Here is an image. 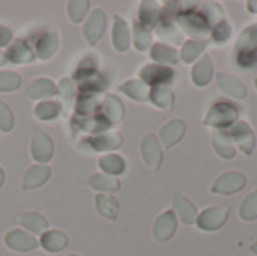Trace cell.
<instances>
[{
	"label": "cell",
	"mask_w": 257,
	"mask_h": 256,
	"mask_svg": "<svg viewBox=\"0 0 257 256\" xmlns=\"http://www.w3.org/2000/svg\"><path fill=\"white\" fill-rule=\"evenodd\" d=\"M238 62L242 66H250L257 60V26L245 29L236 45Z\"/></svg>",
	"instance_id": "6da1fadb"
},
{
	"label": "cell",
	"mask_w": 257,
	"mask_h": 256,
	"mask_svg": "<svg viewBox=\"0 0 257 256\" xmlns=\"http://www.w3.org/2000/svg\"><path fill=\"white\" fill-rule=\"evenodd\" d=\"M236 118H238V110L230 103H217L211 107L203 122L205 125L221 128L233 124Z\"/></svg>",
	"instance_id": "7a4b0ae2"
},
{
	"label": "cell",
	"mask_w": 257,
	"mask_h": 256,
	"mask_svg": "<svg viewBox=\"0 0 257 256\" xmlns=\"http://www.w3.org/2000/svg\"><path fill=\"white\" fill-rule=\"evenodd\" d=\"M53 140L48 134H45L41 130H36L33 133L32 139V157L38 163H48L53 157Z\"/></svg>",
	"instance_id": "3957f363"
},
{
	"label": "cell",
	"mask_w": 257,
	"mask_h": 256,
	"mask_svg": "<svg viewBox=\"0 0 257 256\" xmlns=\"http://www.w3.org/2000/svg\"><path fill=\"white\" fill-rule=\"evenodd\" d=\"M227 216H229V208L227 207L208 208L199 216L197 225L203 231H215V229L221 228L226 223Z\"/></svg>",
	"instance_id": "277c9868"
},
{
	"label": "cell",
	"mask_w": 257,
	"mask_h": 256,
	"mask_svg": "<svg viewBox=\"0 0 257 256\" xmlns=\"http://www.w3.org/2000/svg\"><path fill=\"white\" fill-rule=\"evenodd\" d=\"M5 244L15 252H30L39 246V241L21 229H12L5 235Z\"/></svg>",
	"instance_id": "5b68a950"
},
{
	"label": "cell",
	"mask_w": 257,
	"mask_h": 256,
	"mask_svg": "<svg viewBox=\"0 0 257 256\" xmlns=\"http://www.w3.org/2000/svg\"><path fill=\"white\" fill-rule=\"evenodd\" d=\"M178 21H179V26L188 33V35H193V36H203L208 33L209 30V24L208 21L200 17L199 14L190 11V12H184L178 17Z\"/></svg>",
	"instance_id": "8992f818"
},
{
	"label": "cell",
	"mask_w": 257,
	"mask_h": 256,
	"mask_svg": "<svg viewBox=\"0 0 257 256\" xmlns=\"http://www.w3.org/2000/svg\"><path fill=\"white\" fill-rule=\"evenodd\" d=\"M104 27H105V14L101 9H95L83 27V35L90 45L96 44V41L102 36Z\"/></svg>",
	"instance_id": "52a82bcc"
},
{
	"label": "cell",
	"mask_w": 257,
	"mask_h": 256,
	"mask_svg": "<svg viewBox=\"0 0 257 256\" xmlns=\"http://www.w3.org/2000/svg\"><path fill=\"white\" fill-rule=\"evenodd\" d=\"M142 81L152 86H160L163 83H170L173 80V71L160 65H146L140 72Z\"/></svg>",
	"instance_id": "ba28073f"
},
{
	"label": "cell",
	"mask_w": 257,
	"mask_h": 256,
	"mask_svg": "<svg viewBox=\"0 0 257 256\" xmlns=\"http://www.w3.org/2000/svg\"><path fill=\"white\" fill-rule=\"evenodd\" d=\"M244 186H245L244 175H241L238 172H229L215 181L212 192L220 193V195H230V193H236V192L242 190Z\"/></svg>",
	"instance_id": "9c48e42d"
},
{
	"label": "cell",
	"mask_w": 257,
	"mask_h": 256,
	"mask_svg": "<svg viewBox=\"0 0 257 256\" xmlns=\"http://www.w3.org/2000/svg\"><path fill=\"white\" fill-rule=\"evenodd\" d=\"M176 231V217L173 211H166L163 213L154 225L152 234L157 241H167L173 237Z\"/></svg>",
	"instance_id": "30bf717a"
},
{
	"label": "cell",
	"mask_w": 257,
	"mask_h": 256,
	"mask_svg": "<svg viewBox=\"0 0 257 256\" xmlns=\"http://www.w3.org/2000/svg\"><path fill=\"white\" fill-rule=\"evenodd\" d=\"M142 155L149 167H152L155 170L160 167L161 160H163V152H161L158 140L154 134H148L142 140Z\"/></svg>",
	"instance_id": "8fae6325"
},
{
	"label": "cell",
	"mask_w": 257,
	"mask_h": 256,
	"mask_svg": "<svg viewBox=\"0 0 257 256\" xmlns=\"http://www.w3.org/2000/svg\"><path fill=\"white\" fill-rule=\"evenodd\" d=\"M230 134H232L233 140L238 143V146L242 149V152L250 155L254 148V134H253L250 125L245 122H238L230 128Z\"/></svg>",
	"instance_id": "7c38bea8"
},
{
	"label": "cell",
	"mask_w": 257,
	"mask_h": 256,
	"mask_svg": "<svg viewBox=\"0 0 257 256\" xmlns=\"http://www.w3.org/2000/svg\"><path fill=\"white\" fill-rule=\"evenodd\" d=\"M84 143L89 145L95 151H111V149H117L119 146H122L123 139L117 133H105L101 136L87 137L84 139Z\"/></svg>",
	"instance_id": "4fadbf2b"
},
{
	"label": "cell",
	"mask_w": 257,
	"mask_h": 256,
	"mask_svg": "<svg viewBox=\"0 0 257 256\" xmlns=\"http://www.w3.org/2000/svg\"><path fill=\"white\" fill-rule=\"evenodd\" d=\"M72 125L77 130L98 133V131L107 130L110 127V122L105 119L104 115H92V116H75L72 119Z\"/></svg>",
	"instance_id": "5bb4252c"
},
{
	"label": "cell",
	"mask_w": 257,
	"mask_h": 256,
	"mask_svg": "<svg viewBox=\"0 0 257 256\" xmlns=\"http://www.w3.org/2000/svg\"><path fill=\"white\" fill-rule=\"evenodd\" d=\"M57 44H59V38L54 30L42 33L36 41V57L42 60L50 59L57 50Z\"/></svg>",
	"instance_id": "9a60e30c"
},
{
	"label": "cell",
	"mask_w": 257,
	"mask_h": 256,
	"mask_svg": "<svg viewBox=\"0 0 257 256\" xmlns=\"http://www.w3.org/2000/svg\"><path fill=\"white\" fill-rule=\"evenodd\" d=\"M102 109H104V116L105 119L110 122V125L113 124H117L123 119V113H125V109H123V103L114 97V95H107L102 98Z\"/></svg>",
	"instance_id": "2e32d148"
},
{
	"label": "cell",
	"mask_w": 257,
	"mask_h": 256,
	"mask_svg": "<svg viewBox=\"0 0 257 256\" xmlns=\"http://www.w3.org/2000/svg\"><path fill=\"white\" fill-rule=\"evenodd\" d=\"M39 244L42 246L44 250L50 253H57V252H62L68 246V237L60 231H54V229L47 231L41 235Z\"/></svg>",
	"instance_id": "e0dca14e"
},
{
	"label": "cell",
	"mask_w": 257,
	"mask_h": 256,
	"mask_svg": "<svg viewBox=\"0 0 257 256\" xmlns=\"http://www.w3.org/2000/svg\"><path fill=\"white\" fill-rule=\"evenodd\" d=\"M50 167L39 164V166H32L30 169H27L24 180H23V189L24 190H30V189H36L39 186H42L48 178H50Z\"/></svg>",
	"instance_id": "ac0fdd59"
},
{
	"label": "cell",
	"mask_w": 257,
	"mask_h": 256,
	"mask_svg": "<svg viewBox=\"0 0 257 256\" xmlns=\"http://www.w3.org/2000/svg\"><path fill=\"white\" fill-rule=\"evenodd\" d=\"M57 94L56 84L48 80V78H38L33 80L27 86V97L32 100H39V98H50Z\"/></svg>",
	"instance_id": "d6986e66"
},
{
	"label": "cell",
	"mask_w": 257,
	"mask_h": 256,
	"mask_svg": "<svg viewBox=\"0 0 257 256\" xmlns=\"http://www.w3.org/2000/svg\"><path fill=\"white\" fill-rule=\"evenodd\" d=\"M184 133H185V124L179 119H175V121H170L169 124H166L163 127L160 137H161L163 145L166 148H170L181 140Z\"/></svg>",
	"instance_id": "ffe728a7"
},
{
	"label": "cell",
	"mask_w": 257,
	"mask_h": 256,
	"mask_svg": "<svg viewBox=\"0 0 257 256\" xmlns=\"http://www.w3.org/2000/svg\"><path fill=\"white\" fill-rule=\"evenodd\" d=\"M5 56L12 63H29L36 57L32 48L24 41H15L14 44H11Z\"/></svg>",
	"instance_id": "44dd1931"
},
{
	"label": "cell",
	"mask_w": 257,
	"mask_h": 256,
	"mask_svg": "<svg viewBox=\"0 0 257 256\" xmlns=\"http://www.w3.org/2000/svg\"><path fill=\"white\" fill-rule=\"evenodd\" d=\"M113 45L117 51H126L130 47V30L126 21L114 15V26H113Z\"/></svg>",
	"instance_id": "7402d4cb"
},
{
	"label": "cell",
	"mask_w": 257,
	"mask_h": 256,
	"mask_svg": "<svg viewBox=\"0 0 257 256\" xmlns=\"http://www.w3.org/2000/svg\"><path fill=\"white\" fill-rule=\"evenodd\" d=\"M173 207H175V211L178 213L179 219L182 220V223L185 225H193L196 220H197V213H196V208L194 205L182 198L181 195H176L175 199H173Z\"/></svg>",
	"instance_id": "603a6c76"
},
{
	"label": "cell",
	"mask_w": 257,
	"mask_h": 256,
	"mask_svg": "<svg viewBox=\"0 0 257 256\" xmlns=\"http://www.w3.org/2000/svg\"><path fill=\"white\" fill-rule=\"evenodd\" d=\"M217 80H218V86L229 95L235 97V98H245L247 95V88L236 78L227 75V74H218L217 75Z\"/></svg>",
	"instance_id": "cb8c5ba5"
},
{
	"label": "cell",
	"mask_w": 257,
	"mask_h": 256,
	"mask_svg": "<svg viewBox=\"0 0 257 256\" xmlns=\"http://www.w3.org/2000/svg\"><path fill=\"white\" fill-rule=\"evenodd\" d=\"M119 91L126 94L130 98L137 100V101H146L151 97V91L146 83L142 80H128L122 86H119Z\"/></svg>",
	"instance_id": "d4e9b609"
},
{
	"label": "cell",
	"mask_w": 257,
	"mask_h": 256,
	"mask_svg": "<svg viewBox=\"0 0 257 256\" xmlns=\"http://www.w3.org/2000/svg\"><path fill=\"white\" fill-rule=\"evenodd\" d=\"M101 103L102 100L98 94H81L75 104V113L77 116H89L96 112Z\"/></svg>",
	"instance_id": "484cf974"
},
{
	"label": "cell",
	"mask_w": 257,
	"mask_h": 256,
	"mask_svg": "<svg viewBox=\"0 0 257 256\" xmlns=\"http://www.w3.org/2000/svg\"><path fill=\"white\" fill-rule=\"evenodd\" d=\"M98 164L104 172H107V175H111V177L123 174V170L126 167L125 160L117 154H105V155L99 157Z\"/></svg>",
	"instance_id": "4316f807"
},
{
	"label": "cell",
	"mask_w": 257,
	"mask_h": 256,
	"mask_svg": "<svg viewBox=\"0 0 257 256\" xmlns=\"http://www.w3.org/2000/svg\"><path fill=\"white\" fill-rule=\"evenodd\" d=\"M87 183L92 189L102 190V192H116L120 189L119 180L111 175H107V174H93Z\"/></svg>",
	"instance_id": "83f0119b"
},
{
	"label": "cell",
	"mask_w": 257,
	"mask_h": 256,
	"mask_svg": "<svg viewBox=\"0 0 257 256\" xmlns=\"http://www.w3.org/2000/svg\"><path fill=\"white\" fill-rule=\"evenodd\" d=\"M95 205H96V210L99 211V214L102 217L110 219V220H116L117 211H119V205H117V202H116V199L113 196L98 195L95 198Z\"/></svg>",
	"instance_id": "f1b7e54d"
},
{
	"label": "cell",
	"mask_w": 257,
	"mask_h": 256,
	"mask_svg": "<svg viewBox=\"0 0 257 256\" xmlns=\"http://www.w3.org/2000/svg\"><path fill=\"white\" fill-rule=\"evenodd\" d=\"M139 15H140V21H142V24L145 27L146 26L148 27H152V26H155L160 21V18H161V9H160L158 3H155V2H143L140 5Z\"/></svg>",
	"instance_id": "f546056e"
},
{
	"label": "cell",
	"mask_w": 257,
	"mask_h": 256,
	"mask_svg": "<svg viewBox=\"0 0 257 256\" xmlns=\"http://www.w3.org/2000/svg\"><path fill=\"white\" fill-rule=\"evenodd\" d=\"M212 75V62L208 56H203L193 68V80L197 86H205L209 83Z\"/></svg>",
	"instance_id": "4dcf8cb0"
},
{
	"label": "cell",
	"mask_w": 257,
	"mask_h": 256,
	"mask_svg": "<svg viewBox=\"0 0 257 256\" xmlns=\"http://www.w3.org/2000/svg\"><path fill=\"white\" fill-rule=\"evenodd\" d=\"M20 223L26 229H29L30 232L39 234V235H42L45 232V229L48 228L47 220L41 214H38V213H26V214H23L20 217Z\"/></svg>",
	"instance_id": "1f68e13d"
},
{
	"label": "cell",
	"mask_w": 257,
	"mask_h": 256,
	"mask_svg": "<svg viewBox=\"0 0 257 256\" xmlns=\"http://www.w3.org/2000/svg\"><path fill=\"white\" fill-rule=\"evenodd\" d=\"M105 88H107V81L99 72H95V74L80 80L81 94H99Z\"/></svg>",
	"instance_id": "d6a6232c"
},
{
	"label": "cell",
	"mask_w": 257,
	"mask_h": 256,
	"mask_svg": "<svg viewBox=\"0 0 257 256\" xmlns=\"http://www.w3.org/2000/svg\"><path fill=\"white\" fill-rule=\"evenodd\" d=\"M212 145H214L215 151L218 152V155H221L223 158L235 157V146H233L232 140H229V137L224 136L223 133L215 131L212 134Z\"/></svg>",
	"instance_id": "836d02e7"
},
{
	"label": "cell",
	"mask_w": 257,
	"mask_h": 256,
	"mask_svg": "<svg viewBox=\"0 0 257 256\" xmlns=\"http://www.w3.org/2000/svg\"><path fill=\"white\" fill-rule=\"evenodd\" d=\"M59 95H60V107H63V112L68 115L72 109V100L75 95V86L71 78H63L59 86Z\"/></svg>",
	"instance_id": "e575fe53"
},
{
	"label": "cell",
	"mask_w": 257,
	"mask_h": 256,
	"mask_svg": "<svg viewBox=\"0 0 257 256\" xmlns=\"http://www.w3.org/2000/svg\"><path fill=\"white\" fill-rule=\"evenodd\" d=\"M151 56L152 59H155L157 62H161V63H176L178 60V51L169 45H164V44H155L152 47V51H151Z\"/></svg>",
	"instance_id": "d590c367"
},
{
	"label": "cell",
	"mask_w": 257,
	"mask_h": 256,
	"mask_svg": "<svg viewBox=\"0 0 257 256\" xmlns=\"http://www.w3.org/2000/svg\"><path fill=\"white\" fill-rule=\"evenodd\" d=\"M95 72H98V59L95 54H89L77 66V69L74 72V80L80 81V80H83V78H86Z\"/></svg>",
	"instance_id": "8d00e7d4"
},
{
	"label": "cell",
	"mask_w": 257,
	"mask_h": 256,
	"mask_svg": "<svg viewBox=\"0 0 257 256\" xmlns=\"http://www.w3.org/2000/svg\"><path fill=\"white\" fill-rule=\"evenodd\" d=\"M152 103L157 106V107H161V109H170L172 104H173V94L170 89L164 88V86H157L151 91V97Z\"/></svg>",
	"instance_id": "74e56055"
},
{
	"label": "cell",
	"mask_w": 257,
	"mask_h": 256,
	"mask_svg": "<svg viewBox=\"0 0 257 256\" xmlns=\"http://www.w3.org/2000/svg\"><path fill=\"white\" fill-rule=\"evenodd\" d=\"M62 107L59 103L54 101H42L35 107V116L41 121H50L54 119L60 113Z\"/></svg>",
	"instance_id": "f35d334b"
},
{
	"label": "cell",
	"mask_w": 257,
	"mask_h": 256,
	"mask_svg": "<svg viewBox=\"0 0 257 256\" xmlns=\"http://www.w3.org/2000/svg\"><path fill=\"white\" fill-rule=\"evenodd\" d=\"M151 41H152V35L148 30V27H145L142 23L136 21L134 23V44H136V48L139 51H146L151 47Z\"/></svg>",
	"instance_id": "ab89813d"
},
{
	"label": "cell",
	"mask_w": 257,
	"mask_h": 256,
	"mask_svg": "<svg viewBox=\"0 0 257 256\" xmlns=\"http://www.w3.org/2000/svg\"><path fill=\"white\" fill-rule=\"evenodd\" d=\"M206 47V42L205 41H190L184 45L182 51H181V56H182V60L185 63H190L193 62Z\"/></svg>",
	"instance_id": "60d3db41"
},
{
	"label": "cell",
	"mask_w": 257,
	"mask_h": 256,
	"mask_svg": "<svg viewBox=\"0 0 257 256\" xmlns=\"http://www.w3.org/2000/svg\"><path fill=\"white\" fill-rule=\"evenodd\" d=\"M239 214L242 220H253L257 217V190L244 199L239 208Z\"/></svg>",
	"instance_id": "b9f144b4"
},
{
	"label": "cell",
	"mask_w": 257,
	"mask_h": 256,
	"mask_svg": "<svg viewBox=\"0 0 257 256\" xmlns=\"http://www.w3.org/2000/svg\"><path fill=\"white\" fill-rule=\"evenodd\" d=\"M157 35L167 42H181V35L178 33V30L172 21L161 20V24L157 27Z\"/></svg>",
	"instance_id": "7bdbcfd3"
},
{
	"label": "cell",
	"mask_w": 257,
	"mask_h": 256,
	"mask_svg": "<svg viewBox=\"0 0 257 256\" xmlns=\"http://www.w3.org/2000/svg\"><path fill=\"white\" fill-rule=\"evenodd\" d=\"M21 84V78L17 72L0 71V92H12L18 89Z\"/></svg>",
	"instance_id": "ee69618b"
},
{
	"label": "cell",
	"mask_w": 257,
	"mask_h": 256,
	"mask_svg": "<svg viewBox=\"0 0 257 256\" xmlns=\"http://www.w3.org/2000/svg\"><path fill=\"white\" fill-rule=\"evenodd\" d=\"M87 9H89V2H69L68 3V15L71 21L74 23L83 21Z\"/></svg>",
	"instance_id": "f6af8a7d"
},
{
	"label": "cell",
	"mask_w": 257,
	"mask_h": 256,
	"mask_svg": "<svg viewBox=\"0 0 257 256\" xmlns=\"http://www.w3.org/2000/svg\"><path fill=\"white\" fill-rule=\"evenodd\" d=\"M12 127H14L12 112L3 101H0V130L6 133V131H11Z\"/></svg>",
	"instance_id": "bcb514c9"
},
{
	"label": "cell",
	"mask_w": 257,
	"mask_h": 256,
	"mask_svg": "<svg viewBox=\"0 0 257 256\" xmlns=\"http://www.w3.org/2000/svg\"><path fill=\"white\" fill-rule=\"evenodd\" d=\"M230 36V26L226 21H221L218 26H215L212 32V38L215 42H226Z\"/></svg>",
	"instance_id": "7dc6e473"
},
{
	"label": "cell",
	"mask_w": 257,
	"mask_h": 256,
	"mask_svg": "<svg viewBox=\"0 0 257 256\" xmlns=\"http://www.w3.org/2000/svg\"><path fill=\"white\" fill-rule=\"evenodd\" d=\"M11 41H12V32L8 27L0 24V47L8 45Z\"/></svg>",
	"instance_id": "c3c4849f"
},
{
	"label": "cell",
	"mask_w": 257,
	"mask_h": 256,
	"mask_svg": "<svg viewBox=\"0 0 257 256\" xmlns=\"http://www.w3.org/2000/svg\"><path fill=\"white\" fill-rule=\"evenodd\" d=\"M6 62H8V59H6V56H5V54H3V53L0 51V66H3V65H5Z\"/></svg>",
	"instance_id": "681fc988"
},
{
	"label": "cell",
	"mask_w": 257,
	"mask_h": 256,
	"mask_svg": "<svg viewBox=\"0 0 257 256\" xmlns=\"http://www.w3.org/2000/svg\"><path fill=\"white\" fill-rule=\"evenodd\" d=\"M3 181H5V170L0 167V187H2V184H3Z\"/></svg>",
	"instance_id": "f907efd6"
},
{
	"label": "cell",
	"mask_w": 257,
	"mask_h": 256,
	"mask_svg": "<svg viewBox=\"0 0 257 256\" xmlns=\"http://www.w3.org/2000/svg\"><path fill=\"white\" fill-rule=\"evenodd\" d=\"M251 252H253L254 255H257V241L253 244V246H251Z\"/></svg>",
	"instance_id": "816d5d0a"
},
{
	"label": "cell",
	"mask_w": 257,
	"mask_h": 256,
	"mask_svg": "<svg viewBox=\"0 0 257 256\" xmlns=\"http://www.w3.org/2000/svg\"><path fill=\"white\" fill-rule=\"evenodd\" d=\"M66 256H78V255H72V253H71V255H66Z\"/></svg>",
	"instance_id": "f5cc1de1"
},
{
	"label": "cell",
	"mask_w": 257,
	"mask_h": 256,
	"mask_svg": "<svg viewBox=\"0 0 257 256\" xmlns=\"http://www.w3.org/2000/svg\"><path fill=\"white\" fill-rule=\"evenodd\" d=\"M256 88H257V80H256Z\"/></svg>",
	"instance_id": "db71d44e"
}]
</instances>
